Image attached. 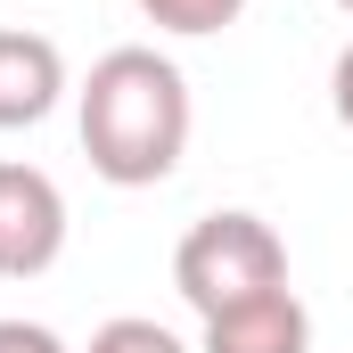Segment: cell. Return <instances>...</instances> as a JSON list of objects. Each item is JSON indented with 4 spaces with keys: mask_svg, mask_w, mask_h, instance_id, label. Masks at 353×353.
<instances>
[{
    "mask_svg": "<svg viewBox=\"0 0 353 353\" xmlns=\"http://www.w3.org/2000/svg\"><path fill=\"white\" fill-rule=\"evenodd\" d=\"M74 99H83V115H74L83 123V157L99 181L157 189L181 165V148H189V74L165 50H148V41L107 50Z\"/></svg>",
    "mask_w": 353,
    "mask_h": 353,
    "instance_id": "6da1fadb",
    "label": "cell"
},
{
    "mask_svg": "<svg viewBox=\"0 0 353 353\" xmlns=\"http://www.w3.org/2000/svg\"><path fill=\"white\" fill-rule=\"evenodd\" d=\"M90 353H189V345H181L165 321H148V312H123V321L90 329Z\"/></svg>",
    "mask_w": 353,
    "mask_h": 353,
    "instance_id": "52a82bcc",
    "label": "cell"
},
{
    "mask_svg": "<svg viewBox=\"0 0 353 353\" xmlns=\"http://www.w3.org/2000/svg\"><path fill=\"white\" fill-rule=\"evenodd\" d=\"M58 255H66V189L25 157H0V279H41Z\"/></svg>",
    "mask_w": 353,
    "mask_h": 353,
    "instance_id": "3957f363",
    "label": "cell"
},
{
    "mask_svg": "<svg viewBox=\"0 0 353 353\" xmlns=\"http://www.w3.org/2000/svg\"><path fill=\"white\" fill-rule=\"evenodd\" d=\"M148 8V25H165V33H222V25H239V8L247 0H140Z\"/></svg>",
    "mask_w": 353,
    "mask_h": 353,
    "instance_id": "8992f818",
    "label": "cell"
},
{
    "mask_svg": "<svg viewBox=\"0 0 353 353\" xmlns=\"http://www.w3.org/2000/svg\"><path fill=\"white\" fill-rule=\"evenodd\" d=\"M0 353H66V337L41 321H0Z\"/></svg>",
    "mask_w": 353,
    "mask_h": 353,
    "instance_id": "ba28073f",
    "label": "cell"
},
{
    "mask_svg": "<svg viewBox=\"0 0 353 353\" xmlns=\"http://www.w3.org/2000/svg\"><path fill=\"white\" fill-rule=\"evenodd\" d=\"M66 99V50L50 33L0 25V132H33Z\"/></svg>",
    "mask_w": 353,
    "mask_h": 353,
    "instance_id": "277c9868",
    "label": "cell"
},
{
    "mask_svg": "<svg viewBox=\"0 0 353 353\" xmlns=\"http://www.w3.org/2000/svg\"><path fill=\"white\" fill-rule=\"evenodd\" d=\"M197 353H312V312L296 288H271L255 304H230L205 321Z\"/></svg>",
    "mask_w": 353,
    "mask_h": 353,
    "instance_id": "5b68a950",
    "label": "cell"
},
{
    "mask_svg": "<svg viewBox=\"0 0 353 353\" xmlns=\"http://www.w3.org/2000/svg\"><path fill=\"white\" fill-rule=\"evenodd\" d=\"M329 107H337V123L353 132V41L337 50V66H329Z\"/></svg>",
    "mask_w": 353,
    "mask_h": 353,
    "instance_id": "9c48e42d",
    "label": "cell"
},
{
    "mask_svg": "<svg viewBox=\"0 0 353 353\" xmlns=\"http://www.w3.org/2000/svg\"><path fill=\"white\" fill-rule=\"evenodd\" d=\"M173 288H181V304L197 321H214L230 304H255L271 288H288V239L263 214H247V205L205 214V222L181 230V247H173Z\"/></svg>",
    "mask_w": 353,
    "mask_h": 353,
    "instance_id": "7a4b0ae2",
    "label": "cell"
},
{
    "mask_svg": "<svg viewBox=\"0 0 353 353\" xmlns=\"http://www.w3.org/2000/svg\"><path fill=\"white\" fill-rule=\"evenodd\" d=\"M337 8H345V17H353V0H337Z\"/></svg>",
    "mask_w": 353,
    "mask_h": 353,
    "instance_id": "30bf717a",
    "label": "cell"
}]
</instances>
